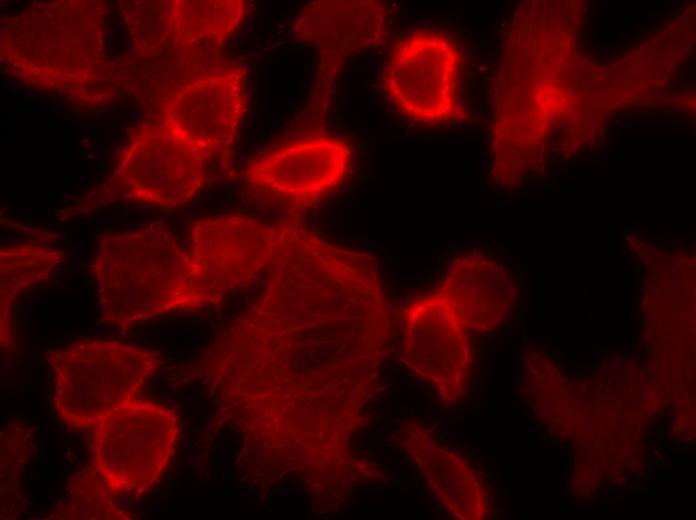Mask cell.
Masks as SVG:
<instances>
[{"instance_id":"11","label":"cell","mask_w":696,"mask_h":520,"mask_svg":"<svg viewBox=\"0 0 696 520\" xmlns=\"http://www.w3.org/2000/svg\"><path fill=\"white\" fill-rule=\"evenodd\" d=\"M452 303L465 327L492 325L513 291L505 272L481 255L454 259L437 291Z\"/></svg>"},{"instance_id":"3","label":"cell","mask_w":696,"mask_h":520,"mask_svg":"<svg viewBox=\"0 0 696 520\" xmlns=\"http://www.w3.org/2000/svg\"><path fill=\"white\" fill-rule=\"evenodd\" d=\"M93 431V469L114 496L150 490L167 467L178 439L175 411L133 397L101 417Z\"/></svg>"},{"instance_id":"8","label":"cell","mask_w":696,"mask_h":520,"mask_svg":"<svg viewBox=\"0 0 696 520\" xmlns=\"http://www.w3.org/2000/svg\"><path fill=\"white\" fill-rule=\"evenodd\" d=\"M245 75L246 68L237 66L189 82L173 96L164 119L208 159L224 152L245 111Z\"/></svg>"},{"instance_id":"7","label":"cell","mask_w":696,"mask_h":520,"mask_svg":"<svg viewBox=\"0 0 696 520\" xmlns=\"http://www.w3.org/2000/svg\"><path fill=\"white\" fill-rule=\"evenodd\" d=\"M351 148L333 136L301 139L253 159L248 182L279 198L309 202L338 187L350 169Z\"/></svg>"},{"instance_id":"12","label":"cell","mask_w":696,"mask_h":520,"mask_svg":"<svg viewBox=\"0 0 696 520\" xmlns=\"http://www.w3.org/2000/svg\"><path fill=\"white\" fill-rule=\"evenodd\" d=\"M1 346L6 347L11 308L18 296L45 280L61 262L62 252L43 243L6 246L0 252Z\"/></svg>"},{"instance_id":"15","label":"cell","mask_w":696,"mask_h":520,"mask_svg":"<svg viewBox=\"0 0 696 520\" xmlns=\"http://www.w3.org/2000/svg\"><path fill=\"white\" fill-rule=\"evenodd\" d=\"M27 435L21 431H7L2 436L1 444V471L9 469L10 474L1 479V507L6 506L7 501L19 500V483L14 480L12 473L19 478V469L23 466L26 456Z\"/></svg>"},{"instance_id":"4","label":"cell","mask_w":696,"mask_h":520,"mask_svg":"<svg viewBox=\"0 0 696 520\" xmlns=\"http://www.w3.org/2000/svg\"><path fill=\"white\" fill-rule=\"evenodd\" d=\"M460 52L447 35L417 31L400 40L385 66L383 85L393 104L414 121L464 120L457 86Z\"/></svg>"},{"instance_id":"1","label":"cell","mask_w":696,"mask_h":520,"mask_svg":"<svg viewBox=\"0 0 696 520\" xmlns=\"http://www.w3.org/2000/svg\"><path fill=\"white\" fill-rule=\"evenodd\" d=\"M92 271L101 318L122 332L167 312L211 304L188 252L160 224L103 235Z\"/></svg>"},{"instance_id":"14","label":"cell","mask_w":696,"mask_h":520,"mask_svg":"<svg viewBox=\"0 0 696 520\" xmlns=\"http://www.w3.org/2000/svg\"><path fill=\"white\" fill-rule=\"evenodd\" d=\"M93 467L68 481L66 497L50 518L57 520H130L133 514L120 507Z\"/></svg>"},{"instance_id":"6","label":"cell","mask_w":696,"mask_h":520,"mask_svg":"<svg viewBox=\"0 0 696 520\" xmlns=\"http://www.w3.org/2000/svg\"><path fill=\"white\" fill-rule=\"evenodd\" d=\"M278 234L279 223L241 214L203 217L193 223L187 252L211 304L268 269Z\"/></svg>"},{"instance_id":"10","label":"cell","mask_w":696,"mask_h":520,"mask_svg":"<svg viewBox=\"0 0 696 520\" xmlns=\"http://www.w3.org/2000/svg\"><path fill=\"white\" fill-rule=\"evenodd\" d=\"M403 348L419 373L442 386L457 383L465 372L468 345L452 303L438 292L413 301L405 313Z\"/></svg>"},{"instance_id":"13","label":"cell","mask_w":696,"mask_h":520,"mask_svg":"<svg viewBox=\"0 0 696 520\" xmlns=\"http://www.w3.org/2000/svg\"><path fill=\"white\" fill-rule=\"evenodd\" d=\"M247 11L243 0L173 1L169 27L180 44L200 39H224L242 23Z\"/></svg>"},{"instance_id":"9","label":"cell","mask_w":696,"mask_h":520,"mask_svg":"<svg viewBox=\"0 0 696 520\" xmlns=\"http://www.w3.org/2000/svg\"><path fill=\"white\" fill-rule=\"evenodd\" d=\"M294 36L312 44L321 55V77L330 81L353 52L382 43L387 11L377 0H319L305 5L293 25Z\"/></svg>"},{"instance_id":"2","label":"cell","mask_w":696,"mask_h":520,"mask_svg":"<svg viewBox=\"0 0 696 520\" xmlns=\"http://www.w3.org/2000/svg\"><path fill=\"white\" fill-rule=\"evenodd\" d=\"M156 351L115 340L78 339L47 355L53 407L72 430H88L136 396L158 365Z\"/></svg>"},{"instance_id":"5","label":"cell","mask_w":696,"mask_h":520,"mask_svg":"<svg viewBox=\"0 0 696 520\" xmlns=\"http://www.w3.org/2000/svg\"><path fill=\"white\" fill-rule=\"evenodd\" d=\"M209 159L168 120L135 132L117 160L113 185L124 197L173 208L203 186Z\"/></svg>"}]
</instances>
